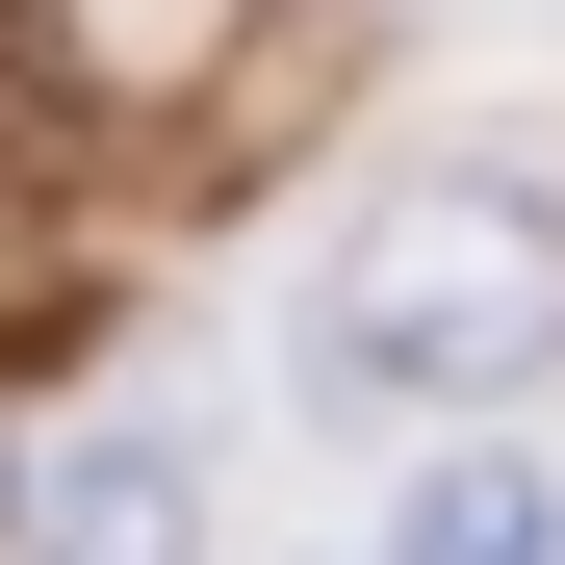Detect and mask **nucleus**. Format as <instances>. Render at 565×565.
<instances>
[{"label": "nucleus", "instance_id": "obj_2", "mask_svg": "<svg viewBox=\"0 0 565 565\" xmlns=\"http://www.w3.org/2000/svg\"><path fill=\"white\" fill-rule=\"evenodd\" d=\"M26 565H206V462H180V437H52L26 462Z\"/></svg>", "mask_w": 565, "mask_h": 565}, {"label": "nucleus", "instance_id": "obj_1", "mask_svg": "<svg viewBox=\"0 0 565 565\" xmlns=\"http://www.w3.org/2000/svg\"><path fill=\"white\" fill-rule=\"evenodd\" d=\"M540 360H565V206L540 180H386V206L309 257V309H282V386L360 412V437L514 412Z\"/></svg>", "mask_w": 565, "mask_h": 565}, {"label": "nucleus", "instance_id": "obj_3", "mask_svg": "<svg viewBox=\"0 0 565 565\" xmlns=\"http://www.w3.org/2000/svg\"><path fill=\"white\" fill-rule=\"evenodd\" d=\"M386 565H565V489L540 462H437V489L386 514Z\"/></svg>", "mask_w": 565, "mask_h": 565}, {"label": "nucleus", "instance_id": "obj_4", "mask_svg": "<svg viewBox=\"0 0 565 565\" xmlns=\"http://www.w3.org/2000/svg\"><path fill=\"white\" fill-rule=\"evenodd\" d=\"M26 104H52V26H26V0H0V129H26Z\"/></svg>", "mask_w": 565, "mask_h": 565}]
</instances>
